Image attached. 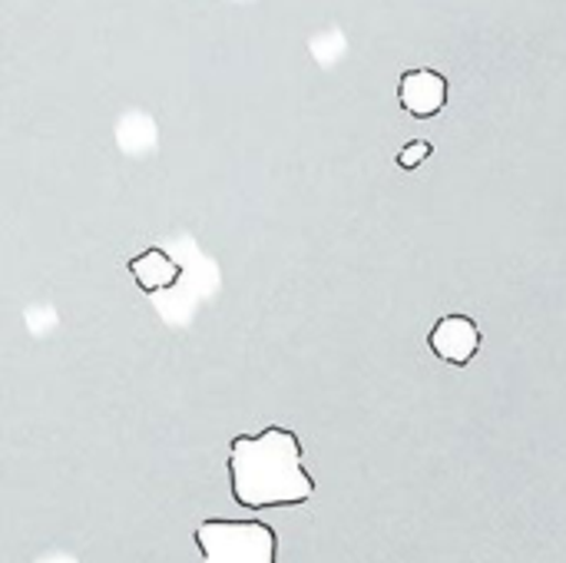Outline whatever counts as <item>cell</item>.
Returning a JSON list of instances; mask_svg holds the SVG:
<instances>
[{"mask_svg": "<svg viewBox=\"0 0 566 563\" xmlns=\"http://www.w3.org/2000/svg\"><path fill=\"white\" fill-rule=\"evenodd\" d=\"M229 478L235 504L249 511L292 508L315 498V481L302 468V441L289 428L232 438Z\"/></svg>", "mask_w": 566, "mask_h": 563, "instance_id": "6da1fadb", "label": "cell"}, {"mask_svg": "<svg viewBox=\"0 0 566 563\" xmlns=\"http://www.w3.org/2000/svg\"><path fill=\"white\" fill-rule=\"evenodd\" d=\"M196 544L202 563H279V538L262 521H202Z\"/></svg>", "mask_w": 566, "mask_h": 563, "instance_id": "7a4b0ae2", "label": "cell"}, {"mask_svg": "<svg viewBox=\"0 0 566 563\" xmlns=\"http://www.w3.org/2000/svg\"><path fill=\"white\" fill-rule=\"evenodd\" d=\"M428 345H431V352L441 362L464 368L478 355V348H481V332H478V325L468 315H448V319H441L431 329Z\"/></svg>", "mask_w": 566, "mask_h": 563, "instance_id": "3957f363", "label": "cell"}, {"mask_svg": "<svg viewBox=\"0 0 566 563\" xmlns=\"http://www.w3.org/2000/svg\"><path fill=\"white\" fill-rule=\"evenodd\" d=\"M398 96L411 116L428 119L448 106V80L438 70H408V73H401Z\"/></svg>", "mask_w": 566, "mask_h": 563, "instance_id": "277c9868", "label": "cell"}, {"mask_svg": "<svg viewBox=\"0 0 566 563\" xmlns=\"http://www.w3.org/2000/svg\"><path fill=\"white\" fill-rule=\"evenodd\" d=\"M129 272H133V279H136V285L143 292H166L182 275L179 262H172L163 249H146L143 256H136L129 262Z\"/></svg>", "mask_w": 566, "mask_h": 563, "instance_id": "5b68a950", "label": "cell"}, {"mask_svg": "<svg viewBox=\"0 0 566 563\" xmlns=\"http://www.w3.org/2000/svg\"><path fill=\"white\" fill-rule=\"evenodd\" d=\"M431 156V143H424V139H415V143H408L401 153H398V166H405V169H415L418 163H424Z\"/></svg>", "mask_w": 566, "mask_h": 563, "instance_id": "8992f818", "label": "cell"}]
</instances>
